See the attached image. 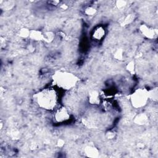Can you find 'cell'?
Returning <instances> with one entry per match:
<instances>
[{
	"label": "cell",
	"mask_w": 158,
	"mask_h": 158,
	"mask_svg": "<svg viewBox=\"0 0 158 158\" xmlns=\"http://www.w3.org/2000/svg\"><path fill=\"white\" fill-rule=\"evenodd\" d=\"M38 106L46 110H52L56 106L57 97L56 91L52 89H44L34 96Z\"/></svg>",
	"instance_id": "obj_1"
},
{
	"label": "cell",
	"mask_w": 158,
	"mask_h": 158,
	"mask_svg": "<svg viewBox=\"0 0 158 158\" xmlns=\"http://www.w3.org/2000/svg\"><path fill=\"white\" fill-rule=\"evenodd\" d=\"M54 85L58 87L69 90L73 88L77 83L78 79L73 73L65 71H57L52 77Z\"/></svg>",
	"instance_id": "obj_2"
},
{
	"label": "cell",
	"mask_w": 158,
	"mask_h": 158,
	"mask_svg": "<svg viewBox=\"0 0 158 158\" xmlns=\"http://www.w3.org/2000/svg\"><path fill=\"white\" fill-rule=\"evenodd\" d=\"M148 99V91L143 88H139L136 90L131 95L130 98L131 103L135 108H140L144 106Z\"/></svg>",
	"instance_id": "obj_3"
},
{
	"label": "cell",
	"mask_w": 158,
	"mask_h": 158,
	"mask_svg": "<svg viewBox=\"0 0 158 158\" xmlns=\"http://www.w3.org/2000/svg\"><path fill=\"white\" fill-rule=\"evenodd\" d=\"M70 118V114L66 108L62 107L58 109L54 114V118L57 122H63Z\"/></svg>",
	"instance_id": "obj_4"
},
{
	"label": "cell",
	"mask_w": 158,
	"mask_h": 158,
	"mask_svg": "<svg viewBox=\"0 0 158 158\" xmlns=\"http://www.w3.org/2000/svg\"><path fill=\"white\" fill-rule=\"evenodd\" d=\"M140 31L141 33L148 38L153 39L157 36V30L153 29L146 25H142L140 26Z\"/></svg>",
	"instance_id": "obj_5"
},
{
	"label": "cell",
	"mask_w": 158,
	"mask_h": 158,
	"mask_svg": "<svg viewBox=\"0 0 158 158\" xmlns=\"http://www.w3.org/2000/svg\"><path fill=\"white\" fill-rule=\"evenodd\" d=\"M85 154L89 157H96L99 156V151L94 146H87L84 149Z\"/></svg>",
	"instance_id": "obj_6"
},
{
	"label": "cell",
	"mask_w": 158,
	"mask_h": 158,
	"mask_svg": "<svg viewBox=\"0 0 158 158\" xmlns=\"http://www.w3.org/2000/svg\"><path fill=\"white\" fill-rule=\"evenodd\" d=\"M88 100L91 104H98L100 101L99 93L97 91H93L89 94Z\"/></svg>",
	"instance_id": "obj_7"
},
{
	"label": "cell",
	"mask_w": 158,
	"mask_h": 158,
	"mask_svg": "<svg viewBox=\"0 0 158 158\" xmlns=\"http://www.w3.org/2000/svg\"><path fill=\"white\" fill-rule=\"evenodd\" d=\"M105 35L104 28L102 27H98L96 28L93 33V37L96 40H101Z\"/></svg>",
	"instance_id": "obj_8"
},
{
	"label": "cell",
	"mask_w": 158,
	"mask_h": 158,
	"mask_svg": "<svg viewBox=\"0 0 158 158\" xmlns=\"http://www.w3.org/2000/svg\"><path fill=\"white\" fill-rule=\"evenodd\" d=\"M29 38L35 41L43 40V33H42L40 31L36 30H30Z\"/></svg>",
	"instance_id": "obj_9"
},
{
	"label": "cell",
	"mask_w": 158,
	"mask_h": 158,
	"mask_svg": "<svg viewBox=\"0 0 158 158\" xmlns=\"http://www.w3.org/2000/svg\"><path fill=\"white\" fill-rule=\"evenodd\" d=\"M147 121L148 117L145 114L143 113H141L137 115L134 119V122L138 125H144L147 122Z\"/></svg>",
	"instance_id": "obj_10"
},
{
	"label": "cell",
	"mask_w": 158,
	"mask_h": 158,
	"mask_svg": "<svg viewBox=\"0 0 158 158\" xmlns=\"http://www.w3.org/2000/svg\"><path fill=\"white\" fill-rule=\"evenodd\" d=\"M133 19H134V15L133 14H128L125 17H123L120 19V23L123 26L127 25L130 23L131 22H132Z\"/></svg>",
	"instance_id": "obj_11"
},
{
	"label": "cell",
	"mask_w": 158,
	"mask_h": 158,
	"mask_svg": "<svg viewBox=\"0 0 158 158\" xmlns=\"http://www.w3.org/2000/svg\"><path fill=\"white\" fill-rule=\"evenodd\" d=\"M54 33L51 31H48L44 33H43V40L46 42L50 43L54 39Z\"/></svg>",
	"instance_id": "obj_12"
},
{
	"label": "cell",
	"mask_w": 158,
	"mask_h": 158,
	"mask_svg": "<svg viewBox=\"0 0 158 158\" xmlns=\"http://www.w3.org/2000/svg\"><path fill=\"white\" fill-rule=\"evenodd\" d=\"M30 30L27 28H22L19 32V35L22 38H28L30 36Z\"/></svg>",
	"instance_id": "obj_13"
},
{
	"label": "cell",
	"mask_w": 158,
	"mask_h": 158,
	"mask_svg": "<svg viewBox=\"0 0 158 158\" xmlns=\"http://www.w3.org/2000/svg\"><path fill=\"white\" fill-rule=\"evenodd\" d=\"M148 96H149V99H152L153 100L157 101V88L153 89L151 91H148Z\"/></svg>",
	"instance_id": "obj_14"
},
{
	"label": "cell",
	"mask_w": 158,
	"mask_h": 158,
	"mask_svg": "<svg viewBox=\"0 0 158 158\" xmlns=\"http://www.w3.org/2000/svg\"><path fill=\"white\" fill-rule=\"evenodd\" d=\"M114 57L118 60H122L123 58V51L120 49H117L114 53Z\"/></svg>",
	"instance_id": "obj_15"
},
{
	"label": "cell",
	"mask_w": 158,
	"mask_h": 158,
	"mask_svg": "<svg viewBox=\"0 0 158 158\" xmlns=\"http://www.w3.org/2000/svg\"><path fill=\"white\" fill-rule=\"evenodd\" d=\"M127 69L128 70V71L131 73H134V70H135V64L133 61H131L130 62H129L127 66Z\"/></svg>",
	"instance_id": "obj_16"
},
{
	"label": "cell",
	"mask_w": 158,
	"mask_h": 158,
	"mask_svg": "<svg viewBox=\"0 0 158 158\" xmlns=\"http://www.w3.org/2000/svg\"><path fill=\"white\" fill-rule=\"evenodd\" d=\"M96 10L94 8L91 7H88L85 10V13L88 15H93L96 13Z\"/></svg>",
	"instance_id": "obj_17"
},
{
	"label": "cell",
	"mask_w": 158,
	"mask_h": 158,
	"mask_svg": "<svg viewBox=\"0 0 158 158\" xmlns=\"http://www.w3.org/2000/svg\"><path fill=\"white\" fill-rule=\"evenodd\" d=\"M126 1H118L116 2V5L117 6L118 8L120 9V8H123L126 6Z\"/></svg>",
	"instance_id": "obj_18"
},
{
	"label": "cell",
	"mask_w": 158,
	"mask_h": 158,
	"mask_svg": "<svg viewBox=\"0 0 158 158\" xmlns=\"http://www.w3.org/2000/svg\"><path fill=\"white\" fill-rule=\"evenodd\" d=\"M114 133H109V135H108V138H112L114 136V134H113Z\"/></svg>",
	"instance_id": "obj_19"
}]
</instances>
